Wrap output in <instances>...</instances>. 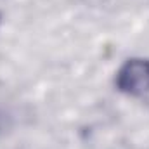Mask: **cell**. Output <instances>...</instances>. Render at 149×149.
Masks as SVG:
<instances>
[{
  "label": "cell",
  "mask_w": 149,
  "mask_h": 149,
  "mask_svg": "<svg viewBox=\"0 0 149 149\" xmlns=\"http://www.w3.org/2000/svg\"><path fill=\"white\" fill-rule=\"evenodd\" d=\"M116 88L127 95H144L149 92V59L132 57L125 61L114 78Z\"/></svg>",
  "instance_id": "cell-1"
}]
</instances>
